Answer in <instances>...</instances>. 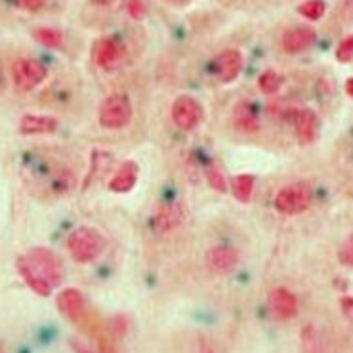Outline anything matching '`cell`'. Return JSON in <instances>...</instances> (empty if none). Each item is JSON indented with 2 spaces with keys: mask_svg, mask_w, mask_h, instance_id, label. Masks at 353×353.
<instances>
[{
  "mask_svg": "<svg viewBox=\"0 0 353 353\" xmlns=\"http://www.w3.org/2000/svg\"><path fill=\"white\" fill-rule=\"evenodd\" d=\"M105 241L101 237V233L94 228H79L71 233V237L67 241V248L73 256L74 262L90 263L103 252Z\"/></svg>",
  "mask_w": 353,
  "mask_h": 353,
  "instance_id": "cell-1",
  "label": "cell"
},
{
  "mask_svg": "<svg viewBox=\"0 0 353 353\" xmlns=\"http://www.w3.org/2000/svg\"><path fill=\"white\" fill-rule=\"evenodd\" d=\"M98 121L103 128L119 130L132 121V103L126 94H111L101 101Z\"/></svg>",
  "mask_w": 353,
  "mask_h": 353,
  "instance_id": "cell-2",
  "label": "cell"
},
{
  "mask_svg": "<svg viewBox=\"0 0 353 353\" xmlns=\"http://www.w3.org/2000/svg\"><path fill=\"white\" fill-rule=\"evenodd\" d=\"M23 258L52 288L58 287L59 283L63 281V270H61V263H59V260L56 258V254H54L52 250H48V248H44V247L31 248Z\"/></svg>",
  "mask_w": 353,
  "mask_h": 353,
  "instance_id": "cell-3",
  "label": "cell"
},
{
  "mask_svg": "<svg viewBox=\"0 0 353 353\" xmlns=\"http://www.w3.org/2000/svg\"><path fill=\"white\" fill-rule=\"evenodd\" d=\"M312 201L313 195L310 188H305V185H288V188H283L277 193L275 208L281 214L294 216V214L305 212L312 206Z\"/></svg>",
  "mask_w": 353,
  "mask_h": 353,
  "instance_id": "cell-4",
  "label": "cell"
},
{
  "mask_svg": "<svg viewBox=\"0 0 353 353\" xmlns=\"http://www.w3.org/2000/svg\"><path fill=\"white\" fill-rule=\"evenodd\" d=\"M170 115H172L174 124L178 128L191 132L203 123L205 111H203V107H201V103L195 98H191V96H180L172 103Z\"/></svg>",
  "mask_w": 353,
  "mask_h": 353,
  "instance_id": "cell-5",
  "label": "cell"
},
{
  "mask_svg": "<svg viewBox=\"0 0 353 353\" xmlns=\"http://www.w3.org/2000/svg\"><path fill=\"white\" fill-rule=\"evenodd\" d=\"M46 74H48L46 67L37 59H17L14 67H12L14 84L17 86V90L21 92H29L37 88L39 84L44 83Z\"/></svg>",
  "mask_w": 353,
  "mask_h": 353,
  "instance_id": "cell-6",
  "label": "cell"
},
{
  "mask_svg": "<svg viewBox=\"0 0 353 353\" xmlns=\"http://www.w3.org/2000/svg\"><path fill=\"white\" fill-rule=\"evenodd\" d=\"M124 59H126V50L115 39H103L98 44V50H96V63L103 71H109V73L117 71L119 67H123Z\"/></svg>",
  "mask_w": 353,
  "mask_h": 353,
  "instance_id": "cell-7",
  "label": "cell"
},
{
  "mask_svg": "<svg viewBox=\"0 0 353 353\" xmlns=\"http://www.w3.org/2000/svg\"><path fill=\"white\" fill-rule=\"evenodd\" d=\"M58 307L59 312L65 315L67 319L81 325L86 317V304H84V296L77 288H65L58 296Z\"/></svg>",
  "mask_w": 353,
  "mask_h": 353,
  "instance_id": "cell-8",
  "label": "cell"
},
{
  "mask_svg": "<svg viewBox=\"0 0 353 353\" xmlns=\"http://www.w3.org/2000/svg\"><path fill=\"white\" fill-rule=\"evenodd\" d=\"M270 305L271 312H273V315L277 319L288 321L294 319L296 315H298V300H296V296L290 290H287V288H273L270 292Z\"/></svg>",
  "mask_w": 353,
  "mask_h": 353,
  "instance_id": "cell-9",
  "label": "cell"
},
{
  "mask_svg": "<svg viewBox=\"0 0 353 353\" xmlns=\"http://www.w3.org/2000/svg\"><path fill=\"white\" fill-rule=\"evenodd\" d=\"M185 206L180 203H166L155 212L153 218V225L159 233H166V231H172L176 228H180L183 220H185Z\"/></svg>",
  "mask_w": 353,
  "mask_h": 353,
  "instance_id": "cell-10",
  "label": "cell"
},
{
  "mask_svg": "<svg viewBox=\"0 0 353 353\" xmlns=\"http://www.w3.org/2000/svg\"><path fill=\"white\" fill-rule=\"evenodd\" d=\"M241 69H243V56H241L239 50H225L216 59L218 79L225 84L233 83L241 73Z\"/></svg>",
  "mask_w": 353,
  "mask_h": 353,
  "instance_id": "cell-11",
  "label": "cell"
},
{
  "mask_svg": "<svg viewBox=\"0 0 353 353\" xmlns=\"http://www.w3.org/2000/svg\"><path fill=\"white\" fill-rule=\"evenodd\" d=\"M58 121L50 115H34L25 113L19 121V134L23 136H39V134H54L58 130Z\"/></svg>",
  "mask_w": 353,
  "mask_h": 353,
  "instance_id": "cell-12",
  "label": "cell"
},
{
  "mask_svg": "<svg viewBox=\"0 0 353 353\" xmlns=\"http://www.w3.org/2000/svg\"><path fill=\"white\" fill-rule=\"evenodd\" d=\"M140 178V168L134 161H124L123 165L119 166V170L115 176L109 180V189L113 193H128L132 189L136 188Z\"/></svg>",
  "mask_w": 353,
  "mask_h": 353,
  "instance_id": "cell-13",
  "label": "cell"
},
{
  "mask_svg": "<svg viewBox=\"0 0 353 353\" xmlns=\"http://www.w3.org/2000/svg\"><path fill=\"white\" fill-rule=\"evenodd\" d=\"M208 263H210L214 273L225 275V273L235 270V265L239 263V252L233 247H225V245L214 247L208 252Z\"/></svg>",
  "mask_w": 353,
  "mask_h": 353,
  "instance_id": "cell-14",
  "label": "cell"
},
{
  "mask_svg": "<svg viewBox=\"0 0 353 353\" xmlns=\"http://www.w3.org/2000/svg\"><path fill=\"white\" fill-rule=\"evenodd\" d=\"M294 124L300 143H304L305 145V143L315 141V138H317V130H319V121H317V115L313 113L312 109L296 111Z\"/></svg>",
  "mask_w": 353,
  "mask_h": 353,
  "instance_id": "cell-15",
  "label": "cell"
},
{
  "mask_svg": "<svg viewBox=\"0 0 353 353\" xmlns=\"http://www.w3.org/2000/svg\"><path fill=\"white\" fill-rule=\"evenodd\" d=\"M313 42H315V31L310 27H294L283 34V48L288 54H298L310 48Z\"/></svg>",
  "mask_w": 353,
  "mask_h": 353,
  "instance_id": "cell-16",
  "label": "cell"
},
{
  "mask_svg": "<svg viewBox=\"0 0 353 353\" xmlns=\"http://www.w3.org/2000/svg\"><path fill=\"white\" fill-rule=\"evenodd\" d=\"M233 126L237 130L245 132V134H254L260 128V121H258V115H256L254 107L243 101L235 107L233 111Z\"/></svg>",
  "mask_w": 353,
  "mask_h": 353,
  "instance_id": "cell-17",
  "label": "cell"
},
{
  "mask_svg": "<svg viewBox=\"0 0 353 353\" xmlns=\"http://www.w3.org/2000/svg\"><path fill=\"white\" fill-rule=\"evenodd\" d=\"M17 271H19V275L23 277V281L29 285L31 290H34L37 294H41V296H50L52 287H50L48 283L42 279L41 275H39V273H37V271L27 263V260H25L23 256H21V258H17Z\"/></svg>",
  "mask_w": 353,
  "mask_h": 353,
  "instance_id": "cell-18",
  "label": "cell"
},
{
  "mask_svg": "<svg viewBox=\"0 0 353 353\" xmlns=\"http://www.w3.org/2000/svg\"><path fill=\"white\" fill-rule=\"evenodd\" d=\"M113 166V155L107 153V151H94L92 155V168L88 174V180L84 181V188H88L92 181H96L101 176H105Z\"/></svg>",
  "mask_w": 353,
  "mask_h": 353,
  "instance_id": "cell-19",
  "label": "cell"
},
{
  "mask_svg": "<svg viewBox=\"0 0 353 353\" xmlns=\"http://www.w3.org/2000/svg\"><path fill=\"white\" fill-rule=\"evenodd\" d=\"M231 189H233V195L241 203H248L250 197H252V189H254V176L250 174H239L233 178V183H231Z\"/></svg>",
  "mask_w": 353,
  "mask_h": 353,
  "instance_id": "cell-20",
  "label": "cell"
},
{
  "mask_svg": "<svg viewBox=\"0 0 353 353\" xmlns=\"http://www.w3.org/2000/svg\"><path fill=\"white\" fill-rule=\"evenodd\" d=\"M302 352L323 353V338L315 325H307L302 330Z\"/></svg>",
  "mask_w": 353,
  "mask_h": 353,
  "instance_id": "cell-21",
  "label": "cell"
},
{
  "mask_svg": "<svg viewBox=\"0 0 353 353\" xmlns=\"http://www.w3.org/2000/svg\"><path fill=\"white\" fill-rule=\"evenodd\" d=\"M33 37L48 48H61V44H63V34L59 33L58 29H52V27L34 29Z\"/></svg>",
  "mask_w": 353,
  "mask_h": 353,
  "instance_id": "cell-22",
  "label": "cell"
},
{
  "mask_svg": "<svg viewBox=\"0 0 353 353\" xmlns=\"http://www.w3.org/2000/svg\"><path fill=\"white\" fill-rule=\"evenodd\" d=\"M258 86H260V90L263 94H275V92H279V88L283 86V77H281L277 71H265V73L260 74V79H258Z\"/></svg>",
  "mask_w": 353,
  "mask_h": 353,
  "instance_id": "cell-23",
  "label": "cell"
},
{
  "mask_svg": "<svg viewBox=\"0 0 353 353\" xmlns=\"http://www.w3.org/2000/svg\"><path fill=\"white\" fill-rule=\"evenodd\" d=\"M325 10H327V4H325L323 0H307V2H304V4L298 8V12L304 17H307V19L317 21V19H321V17L325 16Z\"/></svg>",
  "mask_w": 353,
  "mask_h": 353,
  "instance_id": "cell-24",
  "label": "cell"
},
{
  "mask_svg": "<svg viewBox=\"0 0 353 353\" xmlns=\"http://www.w3.org/2000/svg\"><path fill=\"white\" fill-rule=\"evenodd\" d=\"M206 178H208V183H210V188L216 189L218 193H225V189H228V183H225V178H223V174L216 168V166H208V170H206Z\"/></svg>",
  "mask_w": 353,
  "mask_h": 353,
  "instance_id": "cell-25",
  "label": "cell"
},
{
  "mask_svg": "<svg viewBox=\"0 0 353 353\" xmlns=\"http://www.w3.org/2000/svg\"><path fill=\"white\" fill-rule=\"evenodd\" d=\"M126 12L134 19H143L148 14V6L143 0H126Z\"/></svg>",
  "mask_w": 353,
  "mask_h": 353,
  "instance_id": "cell-26",
  "label": "cell"
},
{
  "mask_svg": "<svg viewBox=\"0 0 353 353\" xmlns=\"http://www.w3.org/2000/svg\"><path fill=\"white\" fill-rule=\"evenodd\" d=\"M338 61H352L353 59V37H345L344 41L338 44L336 50Z\"/></svg>",
  "mask_w": 353,
  "mask_h": 353,
  "instance_id": "cell-27",
  "label": "cell"
},
{
  "mask_svg": "<svg viewBox=\"0 0 353 353\" xmlns=\"http://www.w3.org/2000/svg\"><path fill=\"white\" fill-rule=\"evenodd\" d=\"M338 258H340V262L344 263V265L353 268V235L345 239V243L340 248V252H338Z\"/></svg>",
  "mask_w": 353,
  "mask_h": 353,
  "instance_id": "cell-28",
  "label": "cell"
},
{
  "mask_svg": "<svg viewBox=\"0 0 353 353\" xmlns=\"http://www.w3.org/2000/svg\"><path fill=\"white\" fill-rule=\"evenodd\" d=\"M340 310L345 315V319L353 323V296H344L340 300Z\"/></svg>",
  "mask_w": 353,
  "mask_h": 353,
  "instance_id": "cell-29",
  "label": "cell"
},
{
  "mask_svg": "<svg viewBox=\"0 0 353 353\" xmlns=\"http://www.w3.org/2000/svg\"><path fill=\"white\" fill-rule=\"evenodd\" d=\"M111 329L115 332L117 336H124L126 334V329H128V321L124 317H115L113 323H111Z\"/></svg>",
  "mask_w": 353,
  "mask_h": 353,
  "instance_id": "cell-30",
  "label": "cell"
},
{
  "mask_svg": "<svg viewBox=\"0 0 353 353\" xmlns=\"http://www.w3.org/2000/svg\"><path fill=\"white\" fill-rule=\"evenodd\" d=\"M44 2H46V0H19L21 8L29 10V12H37V10H41L42 6H44Z\"/></svg>",
  "mask_w": 353,
  "mask_h": 353,
  "instance_id": "cell-31",
  "label": "cell"
},
{
  "mask_svg": "<svg viewBox=\"0 0 353 353\" xmlns=\"http://www.w3.org/2000/svg\"><path fill=\"white\" fill-rule=\"evenodd\" d=\"M98 344H99V352L101 353H117L115 347H113V344H111V342H109V340H107L103 334H99Z\"/></svg>",
  "mask_w": 353,
  "mask_h": 353,
  "instance_id": "cell-32",
  "label": "cell"
},
{
  "mask_svg": "<svg viewBox=\"0 0 353 353\" xmlns=\"http://www.w3.org/2000/svg\"><path fill=\"white\" fill-rule=\"evenodd\" d=\"M199 353H216V350H214V345L208 340L201 338V342H199Z\"/></svg>",
  "mask_w": 353,
  "mask_h": 353,
  "instance_id": "cell-33",
  "label": "cell"
},
{
  "mask_svg": "<svg viewBox=\"0 0 353 353\" xmlns=\"http://www.w3.org/2000/svg\"><path fill=\"white\" fill-rule=\"evenodd\" d=\"M71 347L74 350V353H94V352H90V350H88L86 345L81 344V342H79L77 338H73V340H71Z\"/></svg>",
  "mask_w": 353,
  "mask_h": 353,
  "instance_id": "cell-34",
  "label": "cell"
},
{
  "mask_svg": "<svg viewBox=\"0 0 353 353\" xmlns=\"http://www.w3.org/2000/svg\"><path fill=\"white\" fill-rule=\"evenodd\" d=\"M345 92H347V96H352L353 98V79H350V81L345 83Z\"/></svg>",
  "mask_w": 353,
  "mask_h": 353,
  "instance_id": "cell-35",
  "label": "cell"
},
{
  "mask_svg": "<svg viewBox=\"0 0 353 353\" xmlns=\"http://www.w3.org/2000/svg\"><path fill=\"white\" fill-rule=\"evenodd\" d=\"M4 88V73H2V67H0V90Z\"/></svg>",
  "mask_w": 353,
  "mask_h": 353,
  "instance_id": "cell-36",
  "label": "cell"
},
{
  "mask_svg": "<svg viewBox=\"0 0 353 353\" xmlns=\"http://www.w3.org/2000/svg\"><path fill=\"white\" fill-rule=\"evenodd\" d=\"M0 353H4V345L0 344Z\"/></svg>",
  "mask_w": 353,
  "mask_h": 353,
  "instance_id": "cell-37",
  "label": "cell"
},
{
  "mask_svg": "<svg viewBox=\"0 0 353 353\" xmlns=\"http://www.w3.org/2000/svg\"><path fill=\"white\" fill-rule=\"evenodd\" d=\"M174 2H185V0H174Z\"/></svg>",
  "mask_w": 353,
  "mask_h": 353,
  "instance_id": "cell-38",
  "label": "cell"
}]
</instances>
